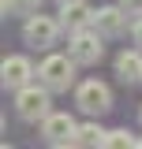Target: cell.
Wrapping results in <instances>:
<instances>
[{"label":"cell","mask_w":142,"mask_h":149,"mask_svg":"<svg viewBox=\"0 0 142 149\" xmlns=\"http://www.w3.org/2000/svg\"><path fill=\"white\" fill-rule=\"evenodd\" d=\"M53 90L49 86H41V82H30V86H22L15 90V112L19 119H26V123H41L49 112H53Z\"/></svg>","instance_id":"1"},{"label":"cell","mask_w":142,"mask_h":149,"mask_svg":"<svg viewBox=\"0 0 142 149\" xmlns=\"http://www.w3.org/2000/svg\"><path fill=\"white\" fill-rule=\"evenodd\" d=\"M37 82L49 86L53 93H67L71 82H75V60H71V52H67V56L49 52L41 63H37Z\"/></svg>","instance_id":"2"},{"label":"cell","mask_w":142,"mask_h":149,"mask_svg":"<svg viewBox=\"0 0 142 149\" xmlns=\"http://www.w3.org/2000/svg\"><path fill=\"white\" fill-rule=\"evenodd\" d=\"M60 30H64L60 19L34 11V15H26V22H22V41H26L30 49H53L56 37H60Z\"/></svg>","instance_id":"3"},{"label":"cell","mask_w":142,"mask_h":149,"mask_svg":"<svg viewBox=\"0 0 142 149\" xmlns=\"http://www.w3.org/2000/svg\"><path fill=\"white\" fill-rule=\"evenodd\" d=\"M67 52L71 60L79 63V67H93V63H101V56H105V45H101V34L86 26V30H75L67 41Z\"/></svg>","instance_id":"4"},{"label":"cell","mask_w":142,"mask_h":149,"mask_svg":"<svg viewBox=\"0 0 142 149\" xmlns=\"http://www.w3.org/2000/svg\"><path fill=\"white\" fill-rule=\"evenodd\" d=\"M75 104L86 112V116H105L112 108V90H108L105 82H97V78H86V82L75 86Z\"/></svg>","instance_id":"5"},{"label":"cell","mask_w":142,"mask_h":149,"mask_svg":"<svg viewBox=\"0 0 142 149\" xmlns=\"http://www.w3.org/2000/svg\"><path fill=\"white\" fill-rule=\"evenodd\" d=\"M75 130H79V123L71 119L67 112H49L41 119V138L49 146H71L75 142Z\"/></svg>","instance_id":"6"},{"label":"cell","mask_w":142,"mask_h":149,"mask_svg":"<svg viewBox=\"0 0 142 149\" xmlns=\"http://www.w3.org/2000/svg\"><path fill=\"white\" fill-rule=\"evenodd\" d=\"M93 30H97L101 37H120L127 30V8H124V4L97 8V11H93Z\"/></svg>","instance_id":"7"},{"label":"cell","mask_w":142,"mask_h":149,"mask_svg":"<svg viewBox=\"0 0 142 149\" xmlns=\"http://www.w3.org/2000/svg\"><path fill=\"white\" fill-rule=\"evenodd\" d=\"M34 63L26 60V56H8L4 63H0V78H4V86L8 90H22V86H30L34 82Z\"/></svg>","instance_id":"8"},{"label":"cell","mask_w":142,"mask_h":149,"mask_svg":"<svg viewBox=\"0 0 142 149\" xmlns=\"http://www.w3.org/2000/svg\"><path fill=\"white\" fill-rule=\"evenodd\" d=\"M93 11H97V8H90L86 0H64V4H60V26H64L67 34L86 30V26H93Z\"/></svg>","instance_id":"9"},{"label":"cell","mask_w":142,"mask_h":149,"mask_svg":"<svg viewBox=\"0 0 142 149\" xmlns=\"http://www.w3.org/2000/svg\"><path fill=\"white\" fill-rule=\"evenodd\" d=\"M116 74L124 78L127 86L131 82H142V49H131V52L116 56Z\"/></svg>","instance_id":"10"},{"label":"cell","mask_w":142,"mask_h":149,"mask_svg":"<svg viewBox=\"0 0 142 149\" xmlns=\"http://www.w3.org/2000/svg\"><path fill=\"white\" fill-rule=\"evenodd\" d=\"M105 134H108V130H101L97 123H79L71 146H105Z\"/></svg>","instance_id":"11"},{"label":"cell","mask_w":142,"mask_h":149,"mask_svg":"<svg viewBox=\"0 0 142 149\" xmlns=\"http://www.w3.org/2000/svg\"><path fill=\"white\" fill-rule=\"evenodd\" d=\"M131 146H138V138L131 130H108L105 134V149H131Z\"/></svg>","instance_id":"12"},{"label":"cell","mask_w":142,"mask_h":149,"mask_svg":"<svg viewBox=\"0 0 142 149\" xmlns=\"http://www.w3.org/2000/svg\"><path fill=\"white\" fill-rule=\"evenodd\" d=\"M41 11V0H4V15H34Z\"/></svg>","instance_id":"13"},{"label":"cell","mask_w":142,"mask_h":149,"mask_svg":"<svg viewBox=\"0 0 142 149\" xmlns=\"http://www.w3.org/2000/svg\"><path fill=\"white\" fill-rule=\"evenodd\" d=\"M131 37H135V45H138V49H142V15L135 19V26H131Z\"/></svg>","instance_id":"14"},{"label":"cell","mask_w":142,"mask_h":149,"mask_svg":"<svg viewBox=\"0 0 142 149\" xmlns=\"http://www.w3.org/2000/svg\"><path fill=\"white\" fill-rule=\"evenodd\" d=\"M120 4H124L131 15H142V0H120Z\"/></svg>","instance_id":"15"},{"label":"cell","mask_w":142,"mask_h":149,"mask_svg":"<svg viewBox=\"0 0 142 149\" xmlns=\"http://www.w3.org/2000/svg\"><path fill=\"white\" fill-rule=\"evenodd\" d=\"M138 146H142V138H138Z\"/></svg>","instance_id":"16"},{"label":"cell","mask_w":142,"mask_h":149,"mask_svg":"<svg viewBox=\"0 0 142 149\" xmlns=\"http://www.w3.org/2000/svg\"><path fill=\"white\" fill-rule=\"evenodd\" d=\"M138 119H142V112H138Z\"/></svg>","instance_id":"17"},{"label":"cell","mask_w":142,"mask_h":149,"mask_svg":"<svg viewBox=\"0 0 142 149\" xmlns=\"http://www.w3.org/2000/svg\"><path fill=\"white\" fill-rule=\"evenodd\" d=\"M60 4H64V0H60Z\"/></svg>","instance_id":"18"}]
</instances>
